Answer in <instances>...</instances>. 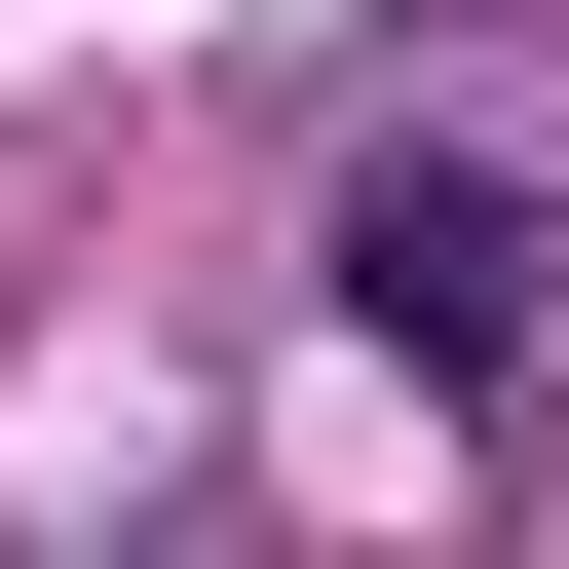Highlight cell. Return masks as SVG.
Returning <instances> with one entry per match:
<instances>
[{
  "label": "cell",
  "mask_w": 569,
  "mask_h": 569,
  "mask_svg": "<svg viewBox=\"0 0 569 569\" xmlns=\"http://www.w3.org/2000/svg\"><path fill=\"white\" fill-rule=\"evenodd\" d=\"M342 305H380V342H418V380H493V342H531V305H569V266H531V190H456V152H418V190H380V228H342Z\"/></svg>",
  "instance_id": "6da1fadb"
}]
</instances>
